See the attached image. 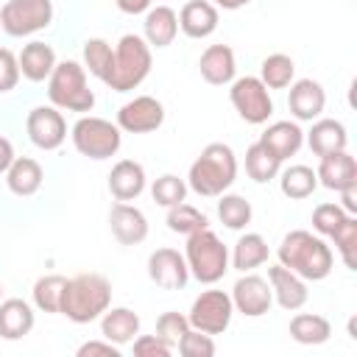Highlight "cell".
<instances>
[{"mask_svg": "<svg viewBox=\"0 0 357 357\" xmlns=\"http://www.w3.org/2000/svg\"><path fill=\"white\" fill-rule=\"evenodd\" d=\"M279 262L284 268H290L293 273H298L304 282H321L332 273V265H335V257H332V248L315 237L312 231H304V229H296V231H287L279 243Z\"/></svg>", "mask_w": 357, "mask_h": 357, "instance_id": "6da1fadb", "label": "cell"}, {"mask_svg": "<svg viewBox=\"0 0 357 357\" xmlns=\"http://www.w3.org/2000/svg\"><path fill=\"white\" fill-rule=\"evenodd\" d=\"M237 178V156L229 145L223 142H209L201 156L190 165L187 184L192 192L204 198H218L223 195Z\"/></svg>", "mask_w": 357, "mask_h": 357, "instance_id": "7a4b0ae2", "label": "cell"}, {"mask_svg": "<svg viewBox=\"0 0 357 357\" xmlns=\"http://www.w3.org/2000/svg\"><path fill=\"white\" fill-rule=\"evenodd\" d=\"M112 304V284L100 273H78L67 279L64 298H61V315H67L73 324H92L98 321Z\"/></svg>", "mask_w": 357, "mask_h": 357, "instance_id": "3957f363", "label": "cell"}, {"mask_svg": "<svg viewBox=\"0 0 357 357\" xmlns=\"http://www.w3.org/2000/svg\"><path fill=\"white\" fill-rule=\"evenodd\" d=\"M148 73H151V45L137 33H126L114 47L112 70L103 84L112 86L114 92H131L148 78Z\"/></svg>", "mask_w": 357, "mask_h": 357, "instance_id": "277c9868", "label": "cell"}, {"mask_svg": "<svg viewBox=\"0 0 357 357\" xmlns=\"http://www.w3.org/2000/svg\"><path fill=\"white\" fill-rule=\"evenodd\" d=\"M184 259H187L190 276H195L201 284H215L229 271V248L218 240V234L209 226L187 234Z\"/></svg>", "mask_w": 357, "mask_h": 357, "instance_id": "5b68a950", "label": "cell"}, {"mask_svg": "<svg viewBox=\"0 0 357 357\" xmlns=\"http://www.w3.org/2000/svg\"><path fill=\"white\" fill-rule=\"evenodd\" d=\"M47 98L56 109L67 112H92L95 92L86 84V70L78 61H56L47 78Z\"/></svg>", "mask_w": 357, "mask_h": 357, "instance_id": "8992f818", "label": "cell"}, {"mask_svg": "<svg viewBox=\"0 0 357 357\" xmlns=\"http://www.w3.org/2000/svg\"><path fill=\"white\" fill-rule=\"evenodd\" d=\"M120 142H123V134H120V126L112 123V120H103V117H81L75 126H73V145L81 156H89V159H109L120 151Z\"/></svg>", "mask_w": 357, "mask_h": 357, "instance_id": "52a82bcc", "label": "cell"}, {"mask_svg": "<svg viewBox=\"0 0 357 357\" xmlns=\"http://www.w3.org/2000/svg\"><path fill=\"white\" fill-rule=\"evenodd\" d=\"M53 20L50 0H8L0 8V28L8 36H31L47 28Z\"/></svg>", "mask_w": 357, "mask_h": 357, "instance_id": "ba28073f", "label": "cell"}, {"mask_svg": "<svg viewBox=\"0 0 357 357\" xmlns=\"http://www.w3.org/2000/svg\"><path fill=\"white\" fill-rule=\"evenodd\" d=\"M229 100L234 106V112L251 123V126H262L268 123V117L273 114V100H271V92L268 86L254 78V75H243L237 81H231V89H229Z\"/></svg>", "mask_w": 357, "mask_h": 357, "instance_id": "9c48e42d", "label": "cell"}, {"mask_svg": "<svg viewBox=\"0 0 357 357\" xmlns=\"http://www.w3.org/2000/svg\"><path fill=\"white\" fill-rule=\"evenodd\" d=\"M231 315H234V304H231L229 293H223V290H204L192 301L187 321L198 332L223 335L229 329V324H231Z\"/></svg>", "mask_w": 357, "mask_h": 357, "instance_id": "30bf717a", "label": "cell"}, {"mask_svg": "<svg viewBox=\"0 0 357 357\" xmlns=\"http://www.w3.org/2000/svg\"><path fill=\"white\" fill-rule=\"evenodd\" d=\"M31 142L42 151H56L67 139V123L56 106H33L25 120Z\"/></svg>", "mask_w": 357, "mask_h": 357, "instance_id": "8fae6325", "label": "cell"}, {"mask_svg": "<svg viewBox=\"0 0 357 357\" xmlns=\"http://www.w3.org/2000/svg\"><path fill=\"white\" fill-rule=\"evenodd\" d=\"M162 123H165V106L151 95H139L123 103L117 112V126L120 131H128V134H148V131H156Z\"/></svg>", "mask_w": 357, "mask_h": 357, "instance_id": "7c38bea8", "label": "cell"}, {"mask_svg": "<svg viewBox=\"0 0 357 357\" xmlns=\"http://www.w3.org/2000/svg\"><path fill=\"white\" fill-rule=\"evenodd\" d=\"M148 276L162 290H181L190 282V268L176 248H156L148 257Z\"/></svg>", "mask_w": 357, "mask_h": 357, "instance_id": "4fadbf2b", "label": "cell"}, {"mask_svg": "<svg viewBox=\"0 0 357 357\" xmlns=\"http://www.w3.org/2000/svg\"><path fill=\"white\" fill-rule=\"evenodd\" d=\"M231 304L237 312H243L245 318H259L271 310L273 304V293L271 284L262 276H254L245 271V276H240L231 287Z\"/></svg>", "mask_w": 357, "mask_h": 357, "instance_id": "5bb4252c", "label": "cell"}, {"mask_svg": "<svg viewBox=\"0 0 357 357\" xmlns=\"http://www.w3.org/2000/svg\"><path fill=\"white\" fill-rule=\"evenodd\" d=\"M109 229L114 234L117 243L123 245H137L148 237V218L142 209L126 204V201H117L112 204L109 209Z\"/></svg>", "mask_w": 357, "mask_h": 357, "instance_id": "9a60e30c", "label": "cell"}, {"mask_svg": "<svg viewBox=\"0 0 357 357\" xmlns=\"http://www.w3.org/2000/svg\"><path fill=\"white\" fill-rule=\"evenodd\" d=\"M268 284H271V293H273V298L279 301L282 310L296 312V310H301L307 304L310 293H307L304 279L298 273H293L290 268H284L282 262L268 268Z\"/></svg>", "mask_w": 357, "mask_h": 357, "instance_id": "2e32d148", "label": "cell"}, {"mask_svg": "<svg viewBox=\"0 0 357 357\" xmlns=\"http://www.w3.org/2000/svg\"><path fill=\"white\" fill-rule=\"evenodd\" d=\"M198 70L201 78L212 86H226L234 81L237 73V61H234V50L229 45H209L201 59H198Z\"/></svg>", "mask_w": 357, "mask_h": 357, "instance_id": "e0dca14e", "label": "cell"}, {"mask_svg": "<svg viewBox=\"0 0 357 357\" xmlns=\"http://www.w3.org/2000/svg\"><path fill=\"white\" fill-rule=\"evenodd\" d=\"M315 176H318V181H321L326 190L340 192L343 187L357 184V162H354V156L343 148V151H335V153H329V156H321V165H318Z\"/></svg>", "mask_w": 357, "mask_h": 357, "instance_id": "ac0fdd59", "label": "cell"}, {"mask_svg": "<svg viewBox=\"0 0 357 357\" xmlns=\"http://www.w3.org/2000/svg\"><path fill=\"white\" fill-rule=\"evenodd\" d=\"M287 106H290L296 120H315L326 106V92H324V86L318 81L301 78V81H296L290 86Z\"/></svg>", "mask_w": 357, "mask_h": 357, "instance_id": "d6986e66", "label": "cell"}, {"mask_svg": "<svg viewBox=\"0 0 357 357\" xmlns=\"http://www.w3.org/2000/svg\"><path fill=\"white\" fill-rule=\"evenodd\" d=\"M259 142H262V145H265V148H268L279 162H284V159L296 156V153H298V148L304 145V131L298 128V123L276 120V123H271V126L262 131Z\"/></svg>", "mask_w": 357, "mask_h": 357, "instance_id": "ffe728a7", "label": "cell"}, {"mask_svg": "<svg viewBox=\"0 0 357 357\" xmlns=\"http://www.w3.org/2000/svg\"><path fill=\"white\" fill-rule=\"evenodd\" d=\"M178 28L190 39H206L218 28V8L209 0H190L178 11Z\"/></svg>", "mask_w": 357, "mask_h": 357, "instance_id": "44dd1931", "label": "cell"}, {"mask_svg": "<svg viewBox=\"0 0 357 357\" xmlns=\"http://www.w3.org/2000/svg\"><path fill=\"white\" fill-rule=\"evenodd\" d=\"M145 190V167L134 159H120L109 173V192L117 201H134Z\"/></svg>", "mask_w": 357, "mask_h": 357, "instance_id": "7402d4cb", "label": "cell"}, {"mask_svg": "<svg viewBox=\"0 0 357 357\" xmlns=\"http://www.w3.org/2000/svg\"><path fill=\"white\" fill-rule=\"evenodd\" d=\"M100 335L114 346H126L139 335V315L128 307H112L100 315Z\"/></svg>", "mask_w": 357, "mask_h": 357, "instance_id": "603a6c76", "label": "cell"}, {"mask_svg": "<svg viewBox=\"0 0 357 357\" xmlns=\"http://www.w3.org/2000/svg\"><path fill=\"white\" fill-rule=\"evenodd\" d=\"M33 329V307L22 298L0 301V337L20 340Z\"/></svg>", "mask_w": 357, "mask_h": 357, "instance_id": "cb8c5ba5", "label": "cell"}, {"mask_svg": "<svg viewBox=\"0 0 357 357\" xmlns=\"http://www.w3.org/2000/svg\"><path fill=\"white\" fill-rule=\"evenodd\" d=\"M142 25H145V42L151 47H167L178 33V14L170 6H156L148 8Z\"/></svg>", "mask_w": 357, "mask_h": 357, "instance_id": "d4e9b609", "label": "cell"}, {"mask_svg": "<svg viewBox=\"0 0 357 357\" xmlns=\"http://www.w3.org/2000/svg\"><path fill=\"white\" fill-rule=\"evenodd\" d=\"M17 61H20V75H25L28 81H45L56 67V53L45 42H28L20 50Z\"/></svg>", "mask_w": 357, "mask_h": 357, "instance_id": "484cf974", "label": "cell"}, {"mask_svg": "<svg viewBox=\"0 0 357 357\" xmlns=\"http://www.w3.org/2000/svg\"><path fill=\"white\" fill-rule=\"evenodd\" d=\"M349 142L346 137V126L340 120H315L310 134H307V145L315 156H329L335 151H343Z\"/></svg>", "mask_w": 357, "mask_h": 357, "instance_id": "4316f807", "label": "cell"}, {"mask_svg": "<svg viewBox=\"0 0 357 357\" xmlns=\"http://www.w3.org/2000/svg\"><path fill=\"white\" fill-rule=\"evenodd\" d=\"M42 165L31 156H17L11 162V167L6 170V181H8V190L20 198H28L33 195L39 187H42Z\"/></svg>", "mask_w": 357, "mask_h": 357, "instance_id": "83f0119b", "label": "cell"}, {"mask_svg": "<svg viewBox=\"0 0 357 357\" xmlns=\"http://www.w3.org/2000/svg\"><path fill=\"white\" fill-rule=\"evenodd\" d=\"M290 337L301 346H321L332 337V326L324 315L315 312H298L290 321Z\"/></svg>", "mask_w": 357, "mask_h": 357, "instance_id": "f1b7e54d", "label": "cell"}, {"mask_svg": "<svg viewBox=\"0 0 357 357\" xmlns=\"http://www.w3.org/2000/svg\"><path fill=\"white\" fill-rule=\"evenodd\" d=\"M262 262H268V243L262 234L257 231H248L243 234L237 243H234V254H231V268L237 271H254L259 268Z\"/></svg>", "mask_w": 357, "mask_h": 357, "instance_id": "f546056e", "label": "cell"}, {"mask_svg": "<svg viewBox=\"0 0 357 357\" xmlns=\"http://www.w3.org/2000/svg\"><path fill=\"white\" fill-rule=\"evenodd\" d=\"M279 187L287 198L293 201H301V198H310L318 187V176L312 167L307 165H290L287 170H282V178H279Z\"/></svg>", "mask_w": 357, "mask_h": 357, "instance_id": "4dcf8cb0", "label": "cell"}, {"mask_svg": "<svg viewBox=\"0 0 357 357\" xmlns=\"http://www.w3.org/2000/svg\"><path fill=\"white\" fill-rule=\"evenodd\" d=\"M293 75H296V64L290 56L284 53H271L262 59V67H259V81L268 86V89H284L293 84Z\"/></svg>", "mask_w": 357, "mask_h": 357, "instance_id": "1f68e13d", "label": "cell"}, {"mask_svg": "<svg viewBox=\"0 0 357 357\" xmlns=\"http://www.w3.org/2000/svg\"><path fill=\"white\" fill-rule=\"evenodd\" d=\"M279 167H282V162H279L259 139L245 151V173H248L257 184H265V181L276 178V176H279Z\"/></svg>", "mask_w": 357, "mask_h": 357, "instance_id": "d6a6232c", "label": "cell"}, {"mask_svg": "<svg viewBox=\"0 0 357 357\" xmlns=\"http://www.w3.org/2000/svg\"><path fill=\"white\" fill-rule=\"evenodd\" d=\"M64 287H67V279L61 273H47L42 279H36V284H33V304H36V310H42V312H61Z\"/></svg>", "mask_w": 357, "mask_h": 357, "instance_id": "836d02e7", "label": "cell"}, {"mask_svg": "<svg viewBox=\"0 0 357 357\" xmlns=\"http://www.w3.org/2000/svg\"><path fill=\"white\" fill-rule=\"evenodd\" d=\"M220 201H218V218H220V223L226 226V229H243V226H248L251 223V215H254V209H251V204L243 198V195H218Z\"/></svg>", "mask_w": 357, "mask_h": 357, "instance_id": "e575fe53", "label": "cell"}, {"mask_svg": "<svg viewBox=\"0 0 357 357\" xmlns=\"http://www.w3.org/2000/svg\"><path fill=\"white\" fill-rule=\"evenodd\" d=\"M112 59H114V50L106 39H86L84 42V70H89L95 78L106 81L109 70H112Z\"/></svg>", "mask_w": 357, "mask_h": 357, "instance_id": "d590c367", "label": "cell"}, {"mask_svg": "<svg viewBox=\"0 0 357 357\" xmlns=\"http://www.w3.org/2000/svg\"><path fill=\"white\" fill-rule=\"evenodd\" d=\"M206 226H209L206 215H204L201 209H195V206L184 204V201L167 209V229H170V231H176V234H192V231L206 229Z\"/></svg>", "mask_w": 357, "mask_h": 357, "instance_id": "8d00e7d4", "label": "cell"}, {"mask_svg": "<svg viewBox=\"0 0 357 357\" xmlns=\"http://www.w3.org/2000/svg\"><path fill=\"white\" fill-rule=\"evenodd\" d=\"M151 195H153V201H156L159 206H167V209H170V206L181 204V201L187 198V184H184V178H178V176L165 173V176H159V178L153 181Z\"/></svg>", "mask_w": 357, "mask_h": 357, "instance_id": "74e56055", "label": "cell"}, {"mask_svg": "<svg viewBox=\"0 0 357 357\" xmlns=\"http://www.w3.org/2000/svg\"><path fill=\"white\" fill-rule=\"evenodd\" d=\"M329 237L335 240V248L340 251L343 265H346L349 271H354V268H357V259H354V251H357V218L349 215Z\"/></svg>", "mask_w": 357, "mask_h": 357, "instance_id": "f35d334b", "label": "cell"}, {"mask_svg": "<svg viewBox=\"0 0 357 357\" xmlns=\"http://www.w3.org/2000/svg\"><path fill=\"white\" fill-rule=\"evenodd\" d=\"M187 329H190V321H187V315H181V312H162L159 321H156V335H159L170 349L178 346V340L184 337Z\"/></svg>", "mask_w": 357, "mask_h": 357, "instance_id": "ab89813d", "label": "cell"}, {"mask_svg": "<svg viewBox=\"0 0 357 357\" xmlns=\"http://www.w3.org/2000/svg\"><path fill=\"white\" fill-rule=\"evenodd\" d=\"M346 218H349V212L340 204H318L315 212H312V229L318 234H326L329 237Z\"/></svg>", "mask_w": 357, "mask_h": 357, "instance_id": "60d3db41", "label": "cell"}, {"mask_svg": "<svg viewBox=\"0 0 357 357\" xmlns=\"http://www.w3.org/2000/svg\"><path fill=\"white\" fill-rule=\"evenodd\" d=\"M184 357H212L215 354V340H212V335H206V332H198V329H187L184 332V337L178 340V346H176Z\"/></svg>", "mask_w": 357, "mask_h": 357, "instance_id": "b9f144b4", "label": "cell"}, {"mask_svg": "<svg viewBox=\"0 0 357 357\" xmlns=\"http://www.w3.org/2000/svg\"><path fill=\"white\" fill-rule=\"evenodd\" d=\"M20 81V61L8 47H0V92H11Z\"/></svg>", "mask_w": 357, "mask_h": 357, "instance_id": "7bdbcfd3", "label": "cell"}, {"mask_svg": "<svg viewBox=\"0 0 357 357\" xmlns=\"http://www.w3.org/2000/svg\"><path fill=\"white\" fill-rule=\"evenodd\" d=\"M137 357H167L173 349L159 337V335H139L131 340Z\"/></svg>", "mask_w": 357, "mask_h": 357, "instance_id": "ee69618b", "label": "cell"}, {"mask_svg": "<svg viewBox=\"0 0 357 357\" xmlns=\"http://www.w3.org/2000/svg\"><path fill=\"white\" fill-rule=\"evenodd\" d=\"M92 354H103V357H120V346H114L112 340H86L78 346V357H92Z\"/></svg>", "mask_w": 357, "mask_h": 357, "instance_id": "f6af8a7d", "label": "cell"}, {"mask_svg": "<svg viewBox=\"0 0 357 357\" xmlns=\"http://www.w3.org/2000/svg\"><path fill=\"white\" fill-rule=\"evenodd\" d=\"M123 14H142L151 8V0H114Z\"/></svg>", "mask_w": 357, "mask_h": 357, "instance_id": "bcb514c9", "label": "cell"}, {"mask_svg": "<svg viewBox=\"0 0 357 357\" xmlns=\"http://www.w3.org/2000/svg\"><path fill=\"white\" fill-rule=\"evenodd\" d=\"M340 198H343V209H346L349 215H354V212H357V184L343 187V190H340Z\"/></svg>", "mask_w": 357, "mask_h": 357, "instance_id": "7dc6e473", "label": "cell"}, {"mask_svg": "<svg viewBox=\"0 0 357 357\" xmlns=\"http://www.w3.org/2000/svg\"><path fill=\"white\" fill-rule=\"evenodd\" d=\"M17 156H14V148H11V142L6 139V137H0V173H6L8 167H11V162H14Z\"/></svg>", "mask_w": 357, "mask_h": 357, "instance_id": "c3c4849f", "label": "cell"}, {"mask_svg": "<svg viewBox=\"0 0 357 357\" xmlns=\"http://www.w3.org/2000/svg\"><path fill=\"white\" fill-rule=\"evenodd\" d=\"M251 0H215V6H220V8H226V11H234V8H243V6H248Z\"/></svg>", "mask_w": 357, "mask_h": 357, "instance_id": "681fc988", "label": "cell"}, {"mask_svg": "<svg viewBox=\"0 0 357 357\" xmlns=\"http://www.w3.org/2000/svg\"><path fill=\"white\" fill-rule=\"evenodd\" d=\"M0 296H3V284H0Z\"/></svg>", "mask_w": 357, "mask_h": 357, "instance_id": "f907efd6", "label": "cell"}]
</instances>
